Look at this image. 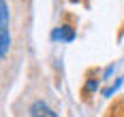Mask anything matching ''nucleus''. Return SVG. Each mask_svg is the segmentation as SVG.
I'll use <instances>...</instances> for the list:
<instances>
[{
    "instance_id": "1",
    "label": "nucleus",
    "mask_w": 124,
    "mask_h": 117,
    "mask_svg": "<svg viewBox=\"0 0 124 117\" xmlns=\"http://www.w3.org/2000/svg\"><path fill=\"white\" fill-rule=\"evenodd\" d=\"M11 47V34H9V4L7 0H0V55L4 58Z\"/></svg>"
},
{
    "instance_id": "2",
    "label": "nucleus",
    "mask_w": 124,
    "mask_h": 117,
    "mask_svg": "<svg viewBox=\"0 0 124 117\" xmlns=\"http://www.w3.org/2000/svg\"><path fill=\"white\" fill-rule=\"evenodd\" d=\"M30 115H32V117H58L47 104L43 102V100H37V102L30 104Z\"/></svg>"
},
{
    "instance_id": "3",
    "label": "nucleus",
    "mask_w": 124,
    "mask_h": 117,
    "mask_svg": "<svg viewBox=\"0 0 124 117\" xmlns=\"http://www.w3.org/2000/svg\"><path fill=\"white\" fill-rule=\"evenodd\" d=\"M51 39H60V40H73L75 39V30L71 26H60L51 32Z\"/></svg>"
},
{
    "instance_id": "4",
    "label": "nucleus",
    "mask_w": 124,
    "mask_h": 117,
    "mask_svg": "<svg viewBox=\"0 0 124 117\" xmlns=\"http://www.w3.org/2000/svg\"><path fill=\"white\" fill-rule=\"evenodd\" d=\"M120 85H122V77H120V79H116V83H113L111 87H107V90L103 91V96H107V98H109V96H111V94H116V90H118V87H120Z\"/></svg>"
},
{
    "instance_id": "5",
    "label": "nucleus",
    "mask_w": 124,
    "mask_h": 117,
    "mask_svg": "<svg viewBox=\"0 0 124 117\" xmlns=\"http://www.w3.org/2000/svg\"><path fill=\"white\" fill-rule=\"evenodd\" d=\"M96 85H99V81H96V79H90V81H88V83H86V90H84V91H86V94H88V91L96 90Z\"/></svg>"
},
{
    "instance_id": "6",
    "label": "nucleus",
    "mask_w": 124,
    "mask_h": 117,
    "mask_svg": "<svg viewBox=\"0 0 124 117\" xmlns=\"http://www.w3.org/2000/svg\"><path fill=\"white\" fill-rule=\"evenodd\" d=\"M113 68H116V64H109V66H107V68H105V72H103V79H109V77H111Z\"/></svg>"
},
{
    "instance_id": "7",
    "label": "nucleus",
    "mask_w": 124,
    "mask_h": 117,
    "mask_svg": "<svg viewBox=\"0 0 124 117\" xmlns=\"http://www.w3.org/2000/svg\"><path fill=\"white\" fill-rule=\"evenodd\" d=\"M71 2H77V0H71Z\"/></svg>"
}]
</instances>
